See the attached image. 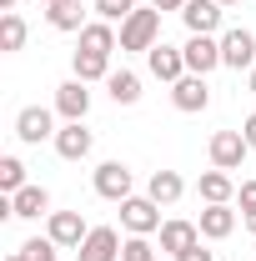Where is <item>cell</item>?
<instances>
[{
    "label": "cell",
    "mask_w": 256,
    "mask_h": 261,
    "mask_svg": "<svg viewBox=\"0 0 256 261\" xmlns=\"http://www.w3.org/2000/svg\"><path fill=\"white\" fill-rule=\"evenodd\" d=\"M176 261H216V256H211V251H206V246H201V241H196L191 251H181V256H176Z\"/></svg>",
    "instance_id": "obj_30"
},
{
    "label": "cell",
    "mask_w": 256,
    "mask_h": 261,
    "mask_svg": "<svg viewBox=\"0 0 256 261\" xmlns=\"http://www.w3.org/2000/svg\"><path fill=\"white\" fill-rule=\"evenodd\" d=\"M116 45H121V35H116L111 20H91V25L81 31V50H100V56H111Z\"/></svg>",
    "instance_id": "obj_22"
},
{
    "label": "cell",
    "mask_w": 256,
    "mask_h": 261,
    "mask_svg": "<svg viewBox=\"0 0 256 261\" xmlns=\"http://www.w3.org/2000/svg\"><path fill=\"white\" fill-rule=\"evenodd\" d=\"M181 50H186V70H191V75H211V70L221 65V40H216V35H191Z\"/></svg>",
    "instance_id": "obj_10"
},
{
    "label": "cell",
    "mask_w": 256,
    "mask_h": 261,
    "mask_svg": "<svg viewBox=\"0 0 256 261\" xmlns=\"http://www.w3.org/2000/svg\"><path fill=\"white\" fill-rule=\"evenodd\" d=\"M196 226H201V236H206V241H226V236L236 231V211H231V206H206Z\"/></svg>",
    "instance_id": "obj_19"
},
{
    "label": "cell",
    "mask_w": 256,
    "mask_h": 261,
    "mask_svg": "<svg viewBox=\"0 0 256 261\" xmlns=\"http://www.w3.org/2000/svg\"><path fill=\"white\" fill-rule=\"evenodd\" d=\"M221 65H231V70H256V35L251 31H226L221 35Z\"/></svg>",
    "instance_id": "obj_8"
},
{
    "label": "cell",
    "mask_w": 256,
    "mask_h": 261,
    "mask_svg": "<svg viewBox=\"0 0 256 261\" xmlns=\"http://www.w3.org/2000/svg\"><path fill=\"white\" fill-rule=\"evenodd\" d=\"M236 201H241V211H256V181H241L236 186Z\"/></svg>",
    "instance_id": "obj_29"
},
{
    "label": "cell",
    "mask_w": 256,
    "mask_h": 261,
    "mask_svg": "<svg viewBox=\"0 0 256 261\" xmlns=\"http://www.w3.org/2000/svg\"><path fill=\"white\" fill-rule=\"evenodd\" d=\"M121 261H156V251H151V241H146V236H126Z\"/></svg>",
    "instance_id": "obj_27"
},
{
    "label": "cell",
    "mask_w": 256,
    "mask_h": 261,
    "mask_svg": "<svg viewBox=\"0 0 256 261\" xmlns=\"http://www.w3.org/2000/svg\"><path fill=\"white\" fill-rule=\"evenodd\" d=\"M15 136H20L25 146H40V141H56V116H50L45 106H25V111L15 116Z\"/></svg>",
    "instance_id": "obj_6"
},
{
    "label": "cell",
    "mask_w": 256,
    "mask_h": 261,
    "mask_svg": "<svg viewBox=\"0 0 256 261\" xmlns=\"http://www.w3.org/2000/svg\"><path fill=\"white\" fill-rule=\"evenodd\" d=\"M171 106L186 111V116L206 111V106H211V86H206V75H181V81L171 86Z\"/></svg>",
    "instance_id": "obj_11"
},
{
    "label": "cell",
    "mask_w": 256,
    "mask_h": 261,
    "mask_svg": "<svg viewBox=\"0 0 256 261\" xmlns=\"http://www.w3.org/2000/svg\"><path fill=\"white\" fill-rule=\"evenodd\" d=\"M20 186H25V161L20 156H0V191L15 196Z\"/></svg>",
    "instance_id": "obj_25"
},
{
    "label": "cell",
    "mask_w": 256,
    "mask_h": 261,
    "mask_svg": "<svg viewBox=\"0 0 256 261\" xmlns=\"http://www.w3.org/2000/svg\"><path fill=\"white\" fill-rule=\"evenodd\" d=\"M216 5H226V10H231V5H241V0H216Z\"/></svg>",
    "instance_id": "obj_36"
},
{
    "label": "cell",
    "mask_w": 256,
    "mask_h": 261,
    "mask_svg": "<svg viewBox=\"0 0 256 261\" xmlns=\"http://www.w3.org/2000/svg\"><path fill=\"white\" fill-rule=\"evenodd\" d=\"M241 136H246V146H251V151H256V111H251V116H246V121H241Z\"/></svg>",
    "instance_id": "obj_31"
},
{
    "label": "cell",
    "mask_w": 256,
    "mask_h": 261,
    "mask_svg": "<svg viewBox=\"0 0 256 261\" xmlns=\"http://www.w3.org/2000/svg\"><path fill=\"white\" fill-rule=\"evenodd\" d=\"M15 5H20V0H0V10H15Z\"/></svg>",
    "instance_id": "obj_34"
},
{
    "label": "cell",
    "mask_w": 256,
    "mask_h": 261,
    "mask_svg": "<svg viewBox=\"0 0 256 261\" xmlns=\"http://www.w3.org/2000/svg\"><path fill=\"white\" fill-rule=\"evenodd\" d=\"M56 111H61L65 121H86V111H91V91H86V81H65L56 86Z\"/></svg>",
    "instance_id": "obj_14"
},
{
    "label": "cell",
    "mask_w": 256,
    "mask_h": 261,
    "mask_svg": "<svg viewBox=\"0 0 256 261\" xmlns=\"http://www.w3.org/2000/svg\"><path fill=\"white\" fill-rule=\"evenodd\" d=\"M251 96H256V70H251Z\"/></svg>",
    "instance_id": "obj_37"
},
{
    "label": "cell",
    "mask_w": 256,
    "mask_h": 261,
    "mask_svg": "<svg viewBox=\"0 0 256 261\" xmlns=\"http://www.w3.org/2000/svg\"><path fill=\"white\" fill-rule=\"evenodd\" d=\"M146 196H151L156 206H176V201L186 196V181H181L176 171H151V181H146Z\"/></svg>",
    "instance_id": "obj_18"
},
{
    "label": "cell",
    "mask_w": 256,
    "mask_h": 261,
    "mask_svg": "<svg viewBox=\"0 0 256 261\" xmlns=\"http://www.w3.org/2000/svg\"><path fill=\"white\" fill-rule=\"evenodd\" d=\"M106 91H111L116 106H136V100H141V75H136V70H111V75H106Z\"/></svg>",
    "instance_id": "obj_23"
},
{
    "label": "cell",
    "mask_w": 256,
    "mask_h": 261,
    "mask_svg": "<svg viewBox=\"0 0 256 261\" xmlns=\"http://www.w3.org/2000/svg\"><path fill=\"white\" fill-rule=\"evenodd\" d=\"M246 231H251V236H256V211H246Z\"/></svg>",
    "instance_id": "obj_33"
},
{
    "label": "cell",
    "mask_w": 256,
    "mask_h": 261,
    "mask_svg": "<svg viewBox=\"0 0 256 261\" xmlns=\"http://www.w3.org/2000/svg\"><path fill=\"white\" fill-rule=\"evenodd\" d=\"M246 136L241 130H216L211 141H206V156H211V166L216 171H241V161H246Z\"/></svg>",
    "instance_id": "obj_2"
},
{
    "label": "cell",
    "mask_w": 256,
    "mask_h": 261,
    "mask_svg": "<svg viewBox=\"0 0 256 261\" xmlns=\"http://www.w3.org/2000/svg\"><path fill=\"white\" fill-rule=\"evenodd\" d=\"M131 10H136V0H96V15H100V20H126Z\"/></svg>",
    "instance_id": "obj_28"
},
{
    "label": "cell",
    "mask_w": 256,
    "mask_h": 261,
    "mask_svg": "<svg viewBox=\"0 0 256 261\" xmlns=\"http://www.w3.org/2000/svg\"><path fill=\"white\" fill-rule=\"evenodd\" d=\"M45 20L56 25V31H86L91 20H86V10H81V0H56V5H45Z\"/></svg>",
    "instance_id": "obj_20"
},
{
    "label": "cell",
    "mask_w": 256,
    "mask_h": 261,
    "mask_svg": "<svg viewBox=\"0 0 256 261\" xmlns=\"http://www.w3.org/2000/svg\"><path fill=\"white\" fill-rule=\"evenodd\" d=\"M146 65H151V75L166 81V86H176L181 75H191V70H186V50H181V45H166V40L146 50Z\"/></svg>",
    "instance_id": "obj_4"
},
{
    "label": "cell",
    "mask_w": 256,
    "mask_h": 261,
    "mask_svg": "<svg viewBox=\"0 0 256 261\" xmlns=\"http://www.w3.org/2000/svg\"><path fill=\"white\" fill-rule=\"evenodd\" d=\"M196 241H201V226H196V221H166V226H161V251H171V256L191 251Z\"/></svg>",
    "instance_id": "obj_17"
},
{
    "label": "cell",
    "mask_w": 256,
    "mask_h": 261,
    "mask_svg": "<svg viewBox=\"0 0 256 261\" xmlns=\"http://www.w3.org/2000/svg\"><path fill=\"white\" fill-rule=\"evenodd\" d=\"M5 261H25V251H10V256H5Z\"/></svg>",
    "instance_id": "obj_35"
},
{
    "label": "cell",
    "mask_w": 256,
    "mask_h": 261,
    "mask_svg": "<svg viewBox=\"0 0 256 261\" xmlns=\"http://www.w3.org/2000/svg\"><path fill=\"white\" fill-rule=\"evenodd\" d=\"M221 10H226V5H216V0H186L181 20H186L191 35H216V31H221Z\"/></svg>",
    "instance_id": "obj_13"
},
{
    "label": "cell",
    "mask_w": 256,
    "mask_h": 261,
    "mask_svg": "<svg viewBox=\"0 0 256 261\" xmlns=\"http://www.w3.org/2000/svg\"><path fill=\"white\" fill-rule=\"evenodd\" d=\"M156 10H186V0H151Z\"/></svg>",
    "instance_id": "obj_32"
},
{
    "label": "cell",
    "mask_w": 256,
    "mask_h": 261,
    "mask_svg": "<svg viewBox=\"0 0 256 261\" xmlns=\"http://www.w3.org/2000/svg\"><path fill=\"white\" fill-rule=\"evenodd\" d=\"M20 45H25V20H20L15 10H5V15H0V50L15 56Z\"/></svg>",
    "instance_id": "obj_24"
},
{
    "label": "cell",
    "mask_w": 256,
    "mask_h": 261,
    "mask_svg": "<svg viewBox=\"0 0 256 261\" xmlns=\"http://www.w3.org/2000/svg\"><path fill=\"white\" fill-rule=\"evenodd\" d=\"M96 196H106V201H131V166L126 161H100L96 166Z\"/></svg>",
    "instance_id": "obj_9"
},
{
    "label": "cell",
    "mask_w": 256,
    "mask_h": 261,
    "mask_svg": "<svg viewBox=\"0 0 256 261\" xmlns=\"http://www.w3.org/2000/svg\"><path fill=\"white\" fill-rule=\"evenodd\" d=\"M10 216H15V221L50 216V191H45V186H20V191L10 196Z\"/></svg>",
    "instance_id": "obj_15"
},
{
    "label": "cell",
    "mask_w": 256,
    "mask_h": 261,
    "mask_svg": "<svg viewBox=\"0 0 256 261\" xmlns=\"http://www.w3.org/2000/svg\"><path fill=\"white\" fill-rule=\"evenodd\" d=\"M20 251H25V261H56V251H61V246H56L50 236H31Z\"/></svg>",
    "instance_id": "obj_26"
},
{
    "label": "cell",
    "mask_w": 256,
    "mask_h": 261,
    "mask_svg": "<svg viewBox=\"0 0 256 261\" xmlns=\"http://www.w3.org/2000/svg\"><path fill=\"white\" fill-rule=\"evenodd\" d=\"M70 70H75V81H106L111 75V56H100V50H75L70 56Z\"/></svg>",
    "instance_id": "obj_21"
},
{
    "label": "cell",
    "mask_w": 256,
    "mask_h": 261,
    "mask_svg": "<svg viewBox=\"0 0 256 261\" xmlns=\"http://www.w3.org/2000/svg\"><path fill=\"white\" fill-rule=\"evenodd\" d=\"M121 236H116V226H91V236L75 246V261H121Z\"/></svg>",
    "instance_id": "obj_5"
},
{
    "label": "cell",
    "mask_w": 256,
    "mask_h": 261,
    "mask_svg": "<svg viewBox=\"0 0 256 261\" xmlns=\"http://www.w3.org/2000/svg\"><path fill=\"white\" fill-rule=\"evenodd\" d=\"M196 191H201V201L206 206H231V196H236V181L226 176V171H201V181H196Z\"/></svg>",
    "instance_id": "obj_16"
},
{
    "label": "cell",
    "mask_w": 256,
    "mask_h": 261,
    "mask_svg": "<svg viewBox=\"0 0 256 261\" xmlns=\"http://www.w3.org/2000/svg\"><path fill=\"white\" fill-rule=\"evenodd\" d=\"M40 5H56V0H40Z\"/></svg>",
    "instance_id": "obj_38"
},
{
    "label": "cell",
    "mask_w": 256,
    "mask_h": 261,
    "mask_svg": "<svg viewBox=\"0 0 256 261\" xmlns=\"http://www.w3.org/2000/svg\"><path fill=\"white\" fill-rule=\"evenodd\" d=\"M45 236L56 241V246H81L86 236H91V226L81 221V211H50V221H45Z\"/></svg>",
    "instance_id": "obj_12"
},
{
    "label": "cell",
    "mask_w": 256,
    "mask_h": 261,
    "mask_svg": "<svg viewBox=\"0 0 256 261\" xmlns=\"http://www.w3.org/2000/svg\"><path fill=\"white\" fill-rule=\"evenodd\" d=\"M121 226H126L131 236H151V231H161L166 221H161V206L151 196H131V201H121Z\"/></svg>",
    "instance_id": "obj_3"
},
{
    "label": "cell",
    "mask_w": 256,
    "mask_h": 261,
    "mask_svg": "<svg viewBox=\"0 0 256 261\" xmlns=\"http://www.w3.org/2000/svg\"><path fill=\"white\" fill-rule=\"evenodd\" d=\"M161 45V10L156 5H136L121 20V50H151Z\"/></svg>",
    "instance_id": "obj_1"
},
{
    "label": "cell",
    "mask_w": 256,
    "mask_h": 261,
    "mask_svg": "<svg viewBox=\"0 0 256 261\" xmlns=\"http://www.w3.org/2000/svg\"><path fill=\"white\" fill-rule=\"evenodd\" d=\"M91 146H96V136L86 130V121H65V126L56 130V156H61V161H86Z\"/></svg>",
    "instance_id": "obj_7"
}]
</instances>
